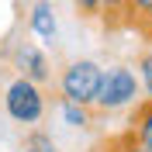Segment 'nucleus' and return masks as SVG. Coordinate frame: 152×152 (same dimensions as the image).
Segmentation results:
<instances>
[{
  "instance_id": "obj_12",
  "label": "nucleus",
  "mask_w": 152,
  "mask_h": 152,
  "mask_svg": "<svg viewBox=\"0 0 152 152\" xmlns=\"http://www.w3.org/2000/svg\"><path fill=\"white\" fill-rule=\"evenodd\" d=\"M94 152H132V132L124 128L121 135H111V138H104V142L97 145Z\"/></svg>"
},
{
  "instance_id": "obj_5",
  "label": "nucleus",
  "mask_w": 152,
  "mask_h": 152,
  "mask_svg": "<svg viewBox=\"0 0 152 152\" xmlns=\"http://www.w3.org/2000/svg\"><path fill=\"white\" fill-rule=\"evenodd\" d=\"M28 31L42 42V45H56L59 38V18L52 0H35L28 7Z\"/></svg>"
},
{
  "instance_id": "obj_13",
  "label": "nucleus",
  "mask_w": 152,
  "mask_h": 152,
  "mask_svg": "<svg viewBox=\"0 0 152 152\" xmlns=\"http://www.w3.org/2000/svg\"><path fill=\"white\" fill-rule=\"evenodd\" d=\"M73 4L80 18H100V7H104V0H73Z\"/></svg>"
},
{
  "instance_id": "obj_6",
  "label": "nucleus",
  "mask_w": 152,
  "mask_h": 152,
  "mask_svg": "<svg viewBox=\"0 0 152 152\" xmlns=\"http://www.w3.org/2000/svg\"><path fill=\"white\" fill-rule=\"evenodd\" d=\"M152 42V0H124V24Z\"/></svg>"
},
{
  "instance_id": "obj_10",
  "label": "nucleus",
  "mask_w": 152,
  "mask_h": 152,
  "mask_svg": "<svg viewBox=\"0 0 152 152\" xmlns=\"http://www.w3.org/2000/svg\"><path fill=\"white\" fill-rule=\"evenodd\" d=\"M100 21H104V28H121L124 24V0H104Z\"/></svg>"
},
{
  "instance_id": "obj_1",
  "label": "nucleus",
  "mask_w": 152,
  "mask_h": 152,
  "mask_svg": "<svg viewBox=\"0 0 152 152\" xmlns=\"http://www.w3.org/2000/svg\"><path fill=\"white\" fill-rule=\"evenodd\" d=\"M142 100V83H138V73L132 66H107L104 80H100V90H97L94 111L100 114H114V111H128Z\"/></svg>"
},
{
  "instance_id": "obj_2",
  "label": "nucleus",
  "mask_w": 152,
  "mask_h": 152,
  "mask_svg": "<svg viewBox=\"0 0 152 152\" xmlns=\"http://www.w3.org/2000/svg\"><path fill=\"white\" fill-rule=\"evenodd\" d=\"M4 111H7V118L14 124H21V128L42 124V118H45V111H48V100H45L42 83L24 80V76H14L7 86H4Z\"/></svg>"
},
{
  "instance_id": "obj_4",
  "label": "nucleus",
  "mask_w": 152,
  "mask_h": 152,
  "mask_svg": "<svg viewBox=\"0 0 152 152\" xmlns=\"http://www.w3.org/2000/svg\"><path fill=\"white\" fill-rule=\"evenodd\" d=\"M10 62H14L18 76H24V80H35V83H48V80H52L48 56H45V48L35 45V42H18V48H14Z\"/></svg>"
},
{
  "instance_id": "obj_7",
  "label": "nucleus",
  "mask_w": 152,
  "mask_h": 152,
  "mask_svg": "<svg viewBox=\"0 0 152 152\" xmlns=\"http://www.w3.org/2000/svg\"><path fill=\"white\" fill-rule=\"evenodd\" d=\"M128 132L138 138L142 145H149L152 149V100H138V104L132 107V121H128Z\"/></svg>"
},
{
  "instance_id": "obj_3",
  "label": "nucleus",
  "mask_w": 152,
  "mask_h": 152,
  "mask_svg": "<svg viewBox=\"0 0 152 152\" xmlns=\"http://www.w3.org/2000/svg\"><path fill=\"white\" fill-rule=\"evenodd\" d=\"M104 80V66L97 59H73L62 66L56 86H59V100H73V104H90L94 107L97 90Z\"/></svg>"
},
{
  "instance_id": "obj_14",
  "label": "nucleus",
  "mask_w": 152,
  "mask_h": 152,
  "mask_svg": "<svg viewBox=\"0 0 152 152\" xmlns=\"http://www.w3.org/2000/svg\"><path fill=\"white\" fill-rule=\"evenodd\" d=\"M132 152H152V149H149V145H142V142L132 135Z\"/></svg>"
},
{
  "instance_id": "obj_8",
  "label": "nucleus",
  "mask_w": 152,
  "mask_h": 152,
  "mask_svg": "<svg viewBox=\"0 0 152 152\" xmlns=\"http://www.w3.org/2000/svg\"><path fill=\"white\" fill-rule=\"evenodd\" d=\"M59 118H62L66 128L86 132V128L94 124V107L90 104H73V100H59Z\"/></svg>"
},
{
  "instance_id": "obj_11",
  "label": "nucleus",
  "mask_w": 152,
  "mask_h": 152,
  "mask_svg": "<svg viewBox=\"0 0 152 152\" xmlns=\"http://www.w3.org/2000/svg\"><path fill=\"white\" fill-rule=\"evenodd\" d=\"M24 145H28V149H35V152H59L56 138H52L48 132H42V128H28V138H24Z\"/></svg>"
},
{
  "instance_id": "obj_9",
  "label": "nucleus",
  "mask_w": 152,
  "mask_h": 152,
  "mask_svg": "<svg viewBox=\"0 0 152 152\" xmlns=\"http://www.w3.org/2000/svg\"><path fill=\"white\" fill-rule=\"evenodd\" d=\"M135 73H138V83H142V97H145V100H152V45L138 56Z\"/></svg>"
},
{
  "instance_id": "obj_15",
  "label": "nucleus",
  "mask_w": 152,
  "mask_h": 152,
  "mask_svg": "<svg viewBox=\"0 0 152 152\" xmlns=\"http://www.w3.org/2000/svg\"><path fill=\"white\" fill-rule=\"evenodd\" d=\"M24 152H35V149H28V145H24Z\"/></svg>"
}]
</instances>
